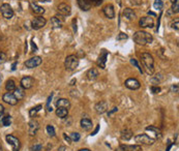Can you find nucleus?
<instances>
[{
  "label": "nucleus",
  "instance_id": "f257e3e1",
  "mask_svg": "<svg viewBox=\"0 0 179 151\" xmlns=\"http://www.w3.org/2000/svg\"><path fill=\"white\" fill-rule=\"evenodd\" d=\"M141 62L147 75L151 76L154 73V60L149 53H143L141 55Z\"/></svg>",
  "mask_w": 179,
  "mask_h": 151
},
{
  "label": "nucleus",
  "instance_id": "f03ea898",
  "mask_svg": "<svg viewBox=\"0 0 179 151\" xmlns=\"http://www.w3.org/2000/svg\"><path fill=\"white\" fill-rule=\"evenodd\" d=\"M134 40L135 43H137L140 46H145L147 44H151L153 42V36L150 33L146 32V31H137L134 34Z\"/></svg>",
  "mask_w": 179,
  "mask_h": 151
},
{
  "label": "nucleus",
  "instance_id": "7ed1b4c3",
  "mask_svg": "<svg viewBox=\"0 0 179 151\" xmlns=\"http://www.w3.org/2000/svg\"><path fill=\"white\" fill-rule=\"evenodd\" d=\"M79 62H80V59L78 58V56H76V55H69V56L66 57L65 61H64L65 69L69 71H75L79 66Z\"/></svg>",
  "mask_w": 179,
  "mask_h": 151
},
{
  "label": "nucleus",
  "instance_id": "20e7f679",
  "mask_svg": "<svg viewBox=\"0 0 179 151\" xmlns=\"http://www.w3.org/2000/svg\"><path fill=\"white\" fill-rule=\"evenodd\" d=\"M135 142L138 143V144H142V145H152L154 143L155 140L153 138H150L148 135L146 134H140V135L135 136Z\"/></svg>",
  "mask_w": 179,
  "mask_h": 151
},
{
  "label": "nucleus",
  "instance_id": "39448f33",
  "mask_svg": "<svg viewBox=\"0 0 179 151\" xmlns=\"http://www.w3.org/2000/svg\"><path fill=\"white\" fill-rule=\"evenodd\" d=\"M46 24H47V20L44 17L38 16L31 21V28L34 29V30H40L42 27L46 26Z\"/></svg>",
  "mask_w": 179,
  "mask_h": 151
},
{
  "label": "nucleus",
  "instance_id": "423d86ee",
  "mask_svg": "<svg viewBox=\"0 0 179 151\" xmlns=\"http://www.w3.org/2000/svg\"><path fill=\"white\" fill-rule=\"evenodd\" d=\"M5 139H6L7 143L12 146V151H19L20 150V148H21V142H20V140L18 139V138H16L12 135H7L6 137H5Z\"/></svg>",
  "mask_w": 179,
  "mask_h": 151
},
{
  "label": "nucleus",
  "instance_id": "0eeeda50",
  "mask_svg": "<svg viewBox=\"0 0 179 151\" xmlns=\"http://www.w3.org/2000/svg\"><path fill=\"white\" fill-rule=\"evenodd\" d=\"M0 12H1V15L3 16V18L5 19L10 20L14 17V10L10 7V5L8 3H3L1 6H0Z\"/></svg>",
  "mask_w": 179,
  "mask_h": 151
},
{
  "label": "nucleus",
  "instance_id": "6e6552de",
  "mask_svg": "<svg viewBox=\"0 0 179 151\" xmlns=\"http://www.w3.org/2000/svg\"><path fill=\"white\" fill-rule=\"evenodd\" d=\"M42 59L40 56H34V57H31L30 59L26 60V61L24 62V65L26 66L27 69H34V67L40 66L42 64Z\"/></svg>",
  "mask_w": 179,
  "mask_h": 151
},
{
  "label": "nucleus",
  "instance_id": "1a4fd4ad",
  "mask_svg": "<svg viewBox=\"0 0 179 151\" xmlns=\"http://www.w3.org/2000/svg\"><path fill=\"white\" fill-rule=\"evenodd\" d=\"M124 85H125V87L128 88V89H130V90H137V89H139V88L141 87L140 82L137 80V79H135V78L127 79V80L124 82Z\"/></svg>",
  "mask_w": 179,
  "mask_h": 151
},
{
  "label": "nucleus",
  "instance_id": "9d476101",
  "mask_svg": "<svg viewBox=\"0 0 179 151\" xmlns=\"http://www.w3.org/2000/svg\"><path fill=\"white\" fill-rule=\"evenodd\" d=\"M38 130H40V123L36 120H30L28 123V135L33 137L37 134Z\"/></svg>",
  "mask_w": 179,
  "mask_h": 151
},
{
  "label": "nucleus",
  "instance_id": "9b49d317",
  "mask_svg": "<svg viewBox=\"0 0 179 151\" xmlns=\"http://www.w3.org/2000/svg\"><path fill=\"white\" fill-rule=\"evenodd\" d=\"M139 25L142 28H152L154 26V21L151 17H143L140 19Z\"/></svg>",
  "mask_w": 179,
  "mask_h": 151
},
{
  "label": "nucleus",
  "instance_id": "f8f14e48",
  "mask_svg": "<svg viewBox=\"0 0 179 151\" xmlns=\"http://www.w3.org/2000/svg\"><path fill=\"white\" fill-rule=\"evenodd\" d=\"M2 99H3V102L6 103V104L10 105V106H16V105L18 104V100H17V98L15 97V95L12 94V92H6V93H4L2 96Z\"/></svg>",
  "mask_w": 179,
  "mask_h": 151
},
{
  "label": "nucleus",
  "instance_id": "ddd939ff",
  "mask_svg": "<svg viewBox=\"0 0 179 151\" xmlns=\"http://www.w3.org/2000/svg\"><path fill=\"white\" fill-rule=\"evenodd\" d=\"M20 84H21V87L23 88V89H30L33 86V84H34V79H33L32 77L27 76V77L22 78Z\"/></svg>",
  "mask_w": 179,
  "mask_h": 151
},
{
  "label": "nucleus",
  "instance_id": "4468645a",
  "mask_svg": "<svg viewBox=\"0 0 179 151\" xmlns=\"http://www.w3.org/2000/svg\"><path fill=\"white\" fill-rule=\"evenodd\" d=\"M57 10H58V12L61 16L63 17H66V16H69L71 12V8L69 4H66V3H60L57 7Z\"/></svg>",
  "mask_w": 179,
  "mask_h": 151
},
{
  "label": "nucleus",
  "instance_id": "2eb2a0df",
  "mask_svg": "<svg viewBox=\"0 0 179 151\" xmlns=\"http://www.w3.org/2000/svg\"><path fill=\"white\" fill-rule=\"evenodd\" d=\"M107 58H108V52L106 50H101V53L99 55V59H97V65L101 67V69H106V62H107Z\"/></svg>",
  "mask_w": 179,
  "mask_h": 151
},
{
  "label": "nucleus",
  "instance_id": "dca6fc26",
  "mask_svg": "<svg viewBox=\"0 0 179 151\" xmlns=\"http://www.w3.org/2000/svg\"><path fill=\"white\" fill-rule=\"evenodd\" d=\"M103 12L108 19H114L115 18V10H114V6L112 4H107L103 8Z\"/></svg>",
  "mask_w": 179,
  "mask_h": 151
},
{
  "label": "nucleus",
  "instance_id": "f3484780",
  "mask_svg": "<svg viewBox=\"0 0 179 151\" xmlns=\"http://www.w3.org/2000/svg\"><path fill=\"white\" fill-rule=\"evenodd\" d=\"M95 111L97 114H104L108 111V103L105 100H101L99 103H97L94 107Z\"/></svg>",
  "mask_w": 179,
  "mask_h": 151
},
{
  "label": "nucleus",
  "instance_id": "a211bd4d",
  "mask_svg": "<svg viewBox=\"0 0 179 151\" xmlns=\"http://www.w3.org/2000/svg\"><path fill=\"white\" fill-rule=\"evenodd\" d=\"M78 4H79V6H80L81 10H85V12L89 10L92 6V3L90 0H78Z\"/></svg>",
  "mask_w": 179,
  "mask_h": 151
},
{
  "label": "nucleus",
  "instance_id": "6ab92c4d",
  "mask_svg": "<svg viewBox=\"0 0 179 151\" xmlns=\"http://www.w3.org/2000/svg\"><path fill=\"white\" fill-rule=\"evenodd\" d=\"M12 94L15 95L17 100L19 102V100H21V99L24 98V96H25V92H24V89L22 87H16V89L12 91Z\"/></svg>",
  "mask_w": 179,
  "mask_h": 151
},
{
  "label": "nucleus",
  "instance_id": "aec40b11",
  "mask_svg": "<svg viewBox=\"0 0 179 151\" xmlns=\"http://www.w3.org/2000/svg\"><path fill=\"white\" fill-rule=\"evenodd\" d=\"M56 107L57 108H64L69 110L71 108V103L66 98H59L56 102Z\"/></svg>",
  "mask_w": 179,
  "mask_h": 151
},
{
  "label": "nucleus",
  "instance_id": "412c9836",
  "mask_svg": "<svg viewBox=\"0 0 179 151\" xmlns=\"http://www.w3.org/2000/svg\"><path fill=\"white\" fill-rule=\"evenodd\" d=\"M146 130H147V132H152L156 139H160V138H162V132H160V128L156 127V126H153V125L147 126Z\"/></svg>",
  "mask_w": 179,
  "mask_h": 151
},
{
  "label": "nucleus",
  "instance_id": "4be33fe9",
  "mask_svg": "<svg viewBox=\"0 0 179 151\" xmlns=\"http://www.w3.org/2000/svg\"><path fill=\"white\" fill-rule=\"evenodd\" d=\"M30 8L32 10V12L36 15H42L45 12V8L42 6H40L38 4L34 2H30Z\"/></svg>",
  "mask_w": 179,
  "mask_h": 151
},
{
  "label": "nucleus",
  "instance_id": "5701e85b",
  "mask_svg": "<svg viewBox=\"0 0 179 151\" xmlns=\"http://www.w3.org/2000/svg\"><path fill=\"white\" fill-rule=\"evenodd\" d=\"M92 121L90 120L89 118H83L82 120H81V127L83 128V130H89L92 128Z\"/></svg>",
  "mask_w": 179,
  "mask_h": 151
},
{
  "label": "nucleus",
  "instance_id": "b1692460",
  "mask_svg": "<svg viewBox=\"0 0 179 151\" xmlns=\"http://www.w3.org/2000/svg\"><path fill=\"white\" fill-rule=\"evenodd\" d=\"M123 16H124L127 20H130V21L135 20L137 18V16H136V14H135V12L132 8H125V10H123Z\"/></svg>",
  "mask_w": 179,
  "mask_h": 151
},
{
  "label": "nucleus",
  "instance_id": "393cba45",
  "mask_svg": "<svg viewBox=\"0 0 179 151\" xmlns=\"http://www.w3.org/2000/svg\"><path fill=\"white\" fill-rule=\"evenodd\" d=\"M120 149L123 151H140V145H120Z\"/></svg>",
  "mask_w": 179,
  "mask_h": 151
},
{
  "label": "nucleus",
  "instance_id": "a878e982",
  "mask_svg": "<svg viewBox=\"0 0 179 151\" xmlns=\"http://www.w3.org/2000/svg\"><path fill=\"white\" fill-rule=\"evenodd\" d=\"M86 76H87V79L90 81H93L95 80V79L99 77V71H97L96 69H90L89 71H87V73H86Z\"/></svg>",
  "mask_w": 179,
  "mask_h": 151
},
{
  "label": "nucleus",
  "instance_id": "bb28decb",
  "mask_svg": "<svg viewBox=\"0 0 179 151\" xmlns=\"http://www.w3.org/2000/svg\"><path fill=\"white\" fill-rule=\"evenodd\" d=\"M56 115H57V117H59V118L64 119L66 116L69 115V110H67V109H64V108H57Z\"/></svg>",
  "mask_w": 179,
  "mask_h": 151
},
{
  "label": "nucleus",
  "instance_id": "cd10ccee",
  "mask_svg": "<svg viewBox=\"0 0 179 151\" xmlns=\"http://www.w3.org/2000/svg\"><path fill=\"white\" fill-rule=\"evenodd\" d=\"M51 24H52L53 28H61L62 27V21L57 16L51 18Z\"/></svg>",
  "mask_w": 179,
  "mask_h": 151
},
{
  "label": "nucleus",
  "instance_id": "c85d7f7f",
  "mask_svg": "<svg viewBox=\"0 0 179 151\" xmlns=\"http://www.w3.org/2000/svg\"><path fill=\"white\" fill-rule=\"evenodd\" d=\"M16 83H15L14 80L10 79V80L7 81L6 84H5V89L7 90V92H12L15 89H16Z\"/></svg>",
  "mask_w": 179,
  "mask_h": 151
},
{
  "label": "nucleus",
  "instance_id": "c756f323",
  "mask_svg": "<svg viewBox=\"0 0 179 151\" xmlns=\"http://www.w3.org/2000/svg\"><path fill=\"white\" fill-rule=\"evenodd\" d=\"M132 137H133V132L130 130L125 128V130H123L122 132H121V138H122L123 140L128 141V140H130Z\"/></svg>",
  "mask_w": 179,
  "mask_h": 151
},
{
  "label": "nucleus",
  "instance_id": "7c9ffc66",
  "mask_svg": "<svg viewBox=\"0 0 179 151\" xmlns=\"http://www.w3.org/2000/svg\"><path fill=\"white\" fill-rule=\"evenodd\" d=\"M42 105H38V106L34 107V108H31L30 110H29V116H30L31 118H32V117H34V116H36L38 112L42 110Z\"/></svg>",
  "mask_w": 179,
  "mask_h": 151
},
{
  "label": "nucleus",
  "instance_id": "2f4dec72",
  "mask_svg": "<svg viewBox=\"0 0 179 151\" xmlns=\"http://www.w3.org/2000/svg\"><path fill=\"white\" fill-rule=\"evenodd\" d=\"M10 123H12V117L10 115L3 116L2 121H1V125L2 126H10Z\"/></svg>",
  "mask_w": 179,
  "mask_h": 151
},
{
  "label": "nucleus",
  "instance_id": "473e14b6",
  "mask_svg": "<svg viewBox=\"0 0 179 151\" xmlns=\"http://www.w3.org/2000/svg\"><path fill=\"white\" fill-rule=\"evenodd\" d=\"M153 7H154V10H162L164 7V2L162 0H155V1L153 2Z\"/></svg>",
  "mask_w": 179,
  "mask_h": 151
},
{
  "label": "nucleus",
  "instance_id": "72a5a7b5",
  "mask_svg": "<svg viewBox=\"0 0 179 151\" xmlns=\"http://www.w3.org/2000/svg\"><path fill=\"white\" fill-rule=\"evenodd\" d=\"M46 130H47V132L48 135L50 136V137H55V135H56V132H55V128L53 125H47V127H46Z\"/></svg>",
  "mask_w": 179,
  "mask_h": 151
},
{
  "label": "nucleus",
  "instance_id": "f704fd0d",
  "mask_svg": "<svg viewBox=\"0 0 179 151\" xmlns=\"http://www.w3.org/2000/svg\"><path fill=\"white\" fill-rule=\"evenodd\" d=\"M31 151H42V145L40 143H34L32 146L30 147Z\"/></svg>",
  "mask_w": 179,
  "mask_h": 151
},
{
  "label": "nucleus",
  "instance_id": "c9c22d12",
  "mask_svg": "<svg viewBox=\"0 0 179 151\" xmlns=\"http://www.w3.org/2000/svg\"><path fill=\"white\" fill-rule=\"evenodd\" d=\"M71 142H79L81 139L80 134H79V132H71Z\"/></svg>",
  "mask_w": 179,
  "mask_h": 151
},
{
  "label": "nucleus",
  "instance_id": "e433bc0d",
  "mask_svg": "<svg viewBox=\"0 0 179 151\" xmlns=\"http://www.w3.org/2000/svg\"><path fill=\"white\" fill-rule=\"evenodd\" d=\"M172 12H174V15L175 14H178L179 12V0H177V1H175L174 3H172Z\"/></svg>",
  "mask_w": 179,
  "mask_h": 151
},
{
  "label": "nucleus",
  "instance_id": "4c0bfd02",
  "mask_svg": "<svg viewBox=\"0 0 179 151\" xmlns=\"http://www.w3.org/2000/svg\"><path fill=\"white\" fill-rule=\"evenodd\" d=\"M52 97H53V93H51V95H50V96L48 97L47 105H46V107H47V111H48V112H52V111H53L52 107L50 106V104H51V102H52Z\"/></svg>",
  "mask_w": 179,
  "mask_h": 151
},
{
  "label": "nucleus",
  "instance_id": "58836bf2",
  "mask_svg": "<svg viewBox=\"0 0 179 151\" xmlns=\"http://www.w3.org/2000/svg\"><path fill=\"white\" fill-rule=\"evenodd\" d=\"M130 63H132V64H134V65L136 66V67H137L138 69H139V71H140V73H143V69H142L141 66H140V64L137 62V60H136V59H134V58H132V59H130Z\"/></svg>",
  "mask_w": 179,
  "mask_h": 151
},
{
  "label": "nucleus",
  "instance_id": "ea45409f",
  "mask_svg": "<svg viewBox=\"0 0 179 151\" xmlns=\"http://www.w3.org/2000/svg\"><path fill=\"white\" fill-rule=\"evenodd\" d=\"M160 90H162V89H160V87H158V86H154V85H153V86H151V87H150V91L152 92L153 94H157V93H160Z\"/></svg>",
  "mask_w": 179,
  "mask_h": 151
},
{
  "label": "nucleus",
  "instance_id": "a19ab883",
  "mask_svg": "<svg viewBox=\"0 0 179 151\" xmlns=\"http://www.w3.org/2000/svg\"><path fill=\"white\" fill-rule=\"evenodd\" d=\"M127 37H128V35H127L126 33H124V32H120L119 33V35L117 36V40H125V39H127Z\"/></svg>",
  "mask_w": 179,
  "mask_h": 151
},
{
  "label": "nucleus",
  "instance_id": "79ce46f5",
  "mask_svg": "<svg viewBox=\"0 0 179 151\" xmlns=\"http://www.w3.org/2000/svg\"><path fill=\"white\" fill-rule=\"evenodd\" d=\"M6 59H7L6 54L3 53V52H0V65L4 63V62L6 61Z\"/></svg>",
  "mask_w": 179,
  "mask_h": 151
},
{
  "label": "nucleus",
  "instance_id": "37998d69",
  "mask_svg": "<svg viewBox=\"0 0 179 151\" xmlns=\"http://www.w3.org/2000/svg\"><path fill=\"white\" fill-rule=\"evenodd\" d=\"M172 28L175 29L176 31L179 30V21H178V20H176V21L172 23Z\"/></svg>",
  "mask_w": 179,
  "mask_h": 151
},
{
  "label": "nucleus",
  "instance_id": "c03bdc74",
  "mask_svg": "<svg viewBox=\"0 0 179 151\" xmlns=\"http://www.w3.org/2000/svg\"><path fill=\"white\" fill-rule=\"evenodd\" d=\"M117 111H118V108H117V107H115V108H113L112 110H111V111L108 112V116H109V117H111V116L113 115L114 113H116Z\"/></svg>",
  "mask_w": 179,
  "mask_h": 151
},
{
  "label": "nucleus",
  "instance_id": "a18cd8bd",
  "mask_svg": "<svg viewBox=\"0 0 179 151\" xmlns=\"http://www.w3.org/2000/svg\"><path fill=\"white\" fill-rule=\"evenodd\" d=\"M63 138H64V140H65L69 144H71V137H69V136L66 135V134H63Z\"/></svg>",
  "mask_w": 179,
  "mask_h": 151
},
{
  "label": "nucleus",
  "instance_id": "49530a36",
  "mask_svg": "<svg viewBox=\"0 0 179 151\" xmlns=\"http://www.w3.org/2000/svg\"><path fill=\"white\" fill-rule=\"evenodd\" d=\"M172 91L173 92H178V85H173L172 86Z\"/></svg>",
  "mask_w": 179,
  "mask_h": 151
},
{
  "label": "nucleus",
  "instance_id": "de8ad7c7",
  "mask_svg": "<svg viewBox=\"0 0 179 151\" xmlns=\"http://www.w3.org/2000/svg\"><path fill=\"white\" fill-rule=\"evenodd\" d=\"M99 125H97V127L95 128V130H94V132H92V134H91V136H95V135H96V132H99Z\"/></svg>",
  "mask_w": 179,
  "mask_h": 151
},
{
  "label": "nucleus",
  "instance_id": "09e8293b",
  "mask_svg": "<svg viewBox=\"0 0 179 151\" xmlns=\"http://www.w3.org/2000/svg\"><path fill=\"white\" fill-rule=\"evenodd\" d=\"M65 146H60V147H59V148H58V151H65Z\"/></svg>",
  "mask_w": 179,
  "mask_h": 151
},
{
  "label": "nucleus",
  "instance_id": "8fccbe9b",
  "mask_svg": "<svg viewBox=\"0 0 179 151\" xmlns=\"http://www.w3.org/2000/svg\"><path fill=\"white\" fill-rule=\"evenodd\" d=\"M3 112H4V107L0 104V113H3Z\"/></svg>",
  "mask_w": 179,
  "mask_h": 151
},
{
  "label": "nucleus",
  "instance_id": "3c124183",
  "mask_svg": "<svg viewBox=\"0 0 179 151\" xmlns=\"http://www.w3.org/2000/svg\"><path fill=\"white\" fill-rule=\"evenodd\" d=\"M16 66H17V62L12 63V71H15V69H16Z\"/></svg>",
  "mask_w": 179,
  "mask_h": 151
},
{
  "label": "nucleus",
  "instance_id": "603ef678",
  "mask_svg": "<svg viewBox=\"0 0 179 151\" xmlns=\"http://www.w3.org/2000/svg\"><path fill=\"white\" fill-rule=\"evenodd\" d=\"M3 118V113H0V125H1V121H2Z\"/></svg>",
  "mask_w": 179,
  "mask_h": 151
},
{
  "label": "nucleus",
  "instance_id": "864d4df0",
  "mask_svg": "<svg viewBox=\"0 0 179 151\" xmlns=\"http://www.w3.org/2000/svg\"><path fill=\"white\" fill-rule=\"evenodd\" d=\"M78 151H91V150L88 148H83V149H80V150H78Z\"/></svg>",
  "mask_w": 179,
  "mask_h": 151
},
{
  "label": "nucleus",
  "instance_id": "5fc2aeb1",
  "mask_svg": "<svg viewBox=\"0 0 179 151\" xmlns=\"http://www.w3.org/2000/svg\"><path fill=\"white\" fill-rule=\"evenodd\" d=\"M40 2H50L51 0H40Z\"/></svg>",
  "mask_w": 179,
  "mask_h": 151
},
{
  "label": "nucleus",
  "instance_id": "6e6d98bb",
  "mask_svg": "<svg viewBox=\"0 0 179 151\" xmlns=\"http://www.w3.org/2000/svg\"><path fill=\"white\" fill-rule=\"evenodd\" d=\"M75 82H76V79H74V80L71 82V85H74V83H75Z\"/></svg>",
  "mask_w": 179,
  "mask_h": 151
},
{
  "label": "nucleus",
  "instance_id": "4d7b16f0",
  "mask_svg": "<svg viewBox=\"0 0 179 151\" xmlns=\"http://www.w3.org/2000/svg\"><path fill=\"white\" fill-rule=\"evenodd\" d=\"M170 1H171V2H172V3H174L175 1H177V0H170Z\"/></svg>",
  "mask_w": 179,
  "mask_h": 151
},
{
  "label": "nucleus",
  "instance_id": "13d9d810",
  "mask_svg": "<svg viewBox=\"0 0 179 151\" xmlns=\"http://www.w3.org/2000/svg\"><path fill=\"white\" fill-rule=\"evenodd\" d=\"M0 151H2V148H1V147H0Z\"/></svg>",
  "mask_w": 179,
  "mask_h": 151
}]
</instances>
